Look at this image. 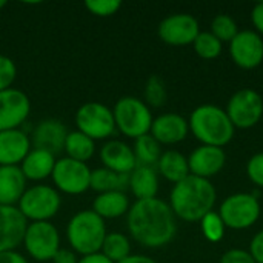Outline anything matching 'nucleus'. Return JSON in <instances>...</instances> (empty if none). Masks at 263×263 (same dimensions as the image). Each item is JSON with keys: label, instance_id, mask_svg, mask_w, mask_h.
Here are the masks:
<instances>
[{"label": "nucleus", "instance_id": "obj_1", "mask_svg": "<svg viewBox=\"0 0 263 263\" xmlns=\"http://www.w3.org/2000/svg\"><path fill=\"white\" fill-rule=\"evenodd\" d=\"M129 236L145 248H162L168 245L177 231L176 216L162 199L136 200L126 214Z\"/></svg>", "mask_w": 263, "mask_h": 263}, {"label": "nucleus", "instance_id": "obj_2", "mask_svg": "<svg viewBox=\"0 0 263 263\" xmlns=\"http://www.w3.org/2000/svg\"><path fill=\"white\" fill-rule=\"evenodd\" d=\"M216 197V188L208 179L190 174L173 186L168 205L176 217L185 222H200L213 211Z\"/></svg>", "mask_w": 263, "mask_h": 263}, {"label": "nucleus", "instance_id": "obj_3", "mask_svg": "<svg viewBox=\"0 0 263 263\" xmlns=\"http://www.w3.org/2000/svg\"><path fill=\"white\" fill-rule=\"evenodd\" d=\"M190 129L202 145L223 148L234 136V126L225 109L216 105H200L190 117Z\"/></svg>", "mask_w": 263, "mask_h": 263}, {"label": "nucleus", "instance_id": "obj_4", "mask_svg": "<svg viewBox=\"0 0 263 263\" xmlns=\"http://www.w3.org/2000/svg\"><path fill=\"white\" fill-rule=\"evenodd\" d=\"M65 234L69 248L82 257L102 250L108 230L106 222L92 210H82L68 220Z\"/></svg>", "mask_w": 263, "mask_h": 263}, {"label": "nucleus", "instance_id": "obj_5", "mask_svg": "<svg viewBox=\"0 0 263 263\" xmlns=\"http://www.w3.org/2000/svg\"><path fill=\"white\" fill-rule=\"evenodd\" d=\"M116 129L129 139H139L149 134L153 125V112L149 106L134 96L120 97L112 106Z\"/></svg>", "mask_w": 263, "mask_h": 263}, {"label": "nucleus", "instance_id": "obj_6", "mask_svg": "<svg viewBox=\"0 0 263 263\" xmlns=\"http://www.w3.org/2000/svg\"><path fill=\"white\" fill-rule=\"evenodd\" d=\"M17 208L28 222H51L62 208V194L54 186L35 183L26 188Z\"/></svg>", "mask_w": 263, "mask_h": 263}, {"label": "nucleus", "instance_id": "obj_7", "mask_svg": "<svg viewBox=\"0 0 263 263\" xmlns=\"http://www.w3.org/2000/svg\"><path fill=\"white\" fill-rule=\"evenodd\" d=\"M77 131L83 133L94 142L109 140L116 129L112 109L100 102H86L79 106L74 116Z\"/></svg>", "mask_w": 263, "mask_h": 263}, {"label": "nucleus", "instance_id": "obj_8", "mask_svg": "<svg viewBox=\"0 0 263 263\" xmlns=\"http://www.w3.org/2000/svg\"><path fill=\"white\" fill-rule=\"evenodd\" d=\"M23 248L39 263H49L60 247V233L52 222H28Z\"/></svg>", "mask_w": 263, "mask_h": 263}, {"label": "nucleus", "instance_id": "obj_9", "mask_svg": "<svg viewBox=\"0 0 263 263\" xmlns=\"http://www.w3.org/2000/svg\"><path fill=\"white\" fill-rule=\"evenodd\" d=\"M51 180L60 194L80 196L91 190V168L88 163L77 162L65 156L57 159Z\"/></svg>", "mask_w": 263, "mask_h": 263}, {"label": "nucleus", "instance_id": "obj_10", "mask_svg": "<svg viewBox=\"0 0 263 263\" xmlns=\"http://www.w3.org/2000/svg\"><path fill=\"white\" fill-rule=\"evenodd\" d=\"M219 216L227 228L247 230L253 227L260 217V203L254 194L237 193L223 200Z\"/></svg>", "mask_w": 263, "mask_h": 263}, {"label": "nucleus", "instance_id": "obj_11", "mask_svg": "<svg viewBox=\"0 0 263 263\" xmlns=\"http://www.w3.org/2000/svg\"><path fill=\"white\" fill-rule=\"evenodd\" d=\"M225 111L234 128H253L260 122L263 116L262 96L254 89L243 88L233 94Z\"/></svg>", "mask_w": 263, "mask_h": 263}, {"label": "nucleus", "instance_id": "obj_12", "mask_svg": "<svg viewBox=\"0 0 263 263\" xmlns=\"http://www.w3.org/2000/svg\"><path fill=\"white\" fill-rule=\"evenodd\" d=\"M157 34L162 42L171 46L193 45L196 37L200 34L199 22L191 14L179 12L165 17L157 28Z\"/></svg>", "mask_w": 263, "mask_h": 263}, {"label": "nucleus", "instance_id": "obj_13", "mask_svg": "<svg viewBox=\"0 0 263 263\" xmlns=\"http://www.w3.org/2000/svg\"><path fill=\"white\" fill-rule=\"evenodd\" d=\"M31 114V100L18 88L0 91V131L18 129Z\"/></svg>", "mask_w": 263, "mask_h": 263}, {"label": "nucleus", "instance_id": "obj_14", "mask_svg": "<svg viewBox=\"0 0 263 263\" xmlns=\"http://www.w3.org/2000/svg\"><path fill=\"white\" fill-rule=\"evenodd\" d=\"M233 62L243 69H254L263 62V39L256 31H239L230 42Z\"/></svg>", "mask_w": 263, "mask_h": 263}, {"label": "nucleus", "instance_id": "obj_15", "mask_svg": "<svg viewBox=\"0 0 263 263\" xmlns=\"http://www.w3.org/2000/svg\"><path fill=\"white\" fill-rule=\"evenodd\" d=\"M28 220L17 206L0 205V253L14 251L23 243Z\"/></svg>", "mask_w": 263, "mask_h": 263}, {"label": "nucleus", "instance_id": "obj_16", "mask_svg": "<svg viewBox=\"0 0 263 263\" xmlns=\"http://www.w3.org/2000/svg\"><path fill=\"white\" fill-rule=\"evenodd\" d=\"M66 136H68V129L63 125V122L54 117H48L40 120L34 126L29 139L32 148L45 149L57 156L59 153L63 151Z\"/></svg>", "mask_w": 263, "mask_h": 263}, {"label": "nucleus", "instance_id": "obj_17", "mask_svg": "<svg viewBox=\"0 0 263 263\" xmlns=\"http://www.w3.org/2000/svg\"><path fill=\"white\" fill-rule=\"evenodd\" d=\"M99 157H100L102 166H105L117 174L129 176L134 171V168L137 166V160H136L133 146H129L126 142L119 140V139L106 140L99 151Z\"/></svg>", "mask_w": 263, "mask_h": 263}, {"label": "nucleus", "instance_id": "obj_18", "mask_svg": "<svg viewBox=\"0 0 263 263\" xmlns=\"http://www.w3.org/2000/svg\"><path fill=\"white\" fill-rule=\"evenodd\" d=\"M225 162H227V154L223 148L208 146V145H202L196 148L188 157L190 173L193 176L208 179V180L210 177L222 171V168L225 166Z\"/></svg>", "mask_w": 263, "mask_h": 263}, {"label": "nucleus", "instance_id": "obj_19", "mask_svg": "<svg viewBox=\"0 0 263 263\" xmlns=\"http://www.w3.org/2000/svg\"><path fill=\"white\" fill-rule=\"evenodd\" d=\"M31 148L29 134L22 128L0 131V166H20Z\"/></svg>", "mask_w": 263, "mask_h": 263}, {"label": "nucleus", "instance_id": "obj_20", "mask_svg": "<svg viewBox=\"0 0 263 263\" xmlns=\"http://www.w3.org/2000/svg\"><path fill=\"white\" fill-rule=\"evenodd\" d=\"M190 133L188 120L174 112L160 114L153 120L149 134L160 145H176L186 139Z\"/></svg>", "mask_w": 263, "mask_h": 263}, {"label": "nucleus", "instance_id": "obj_21", "mask_svg": "<svg viewBox=\"0 0 263 263\" xmlns=\"http://www.w3.org/2000/svg\"><path fill=\"white\" fill-rule=\"evenodd\" d=\"M55 162L57 159L52 153L39 148H31V151L20 163V170L26 180L40 183L52 176Z\"/></svg>", "mask_w": 263, "mask_h": 263}, {"label": "nucleus", "instance_id": "obj_22", "mask_svg": "<svg viewBox=\"0 0 263 263\" xmlns=\"http://www.w3.org/2000/svg\"><path fill=\"white\" fill-rule=\"evenodd\" d=\"M28 188L20 166H0V205L17 206Z\"/></svg>", "mask_w": 263, "mask_h": 263}, {"label": "nucleus", "instance_id": "obj_23", "mask_svg": "<svg viewBox=\"0 0 263 263\" xmlns=\"http://www.w3.org/2000/svg\"><path fill=\"white\" fill-rule=\"evenodd\" d=\"M128 188L136 200H148L157 197L159 193V173L156 166L137 165L129 174Z\"/></svg>", "mask_w": 263, "mask_h": 263}, {"label": "nucleus", "instance_id": "obj_24", "mask_svg": "<svg viewBox=\"0 0 263 263\" xmlns=\"http://www.w3.org/2000/svg\"><path fill=\"white\" fill-rule=\"evenodd\" d=\"M129 208H131L129 197L126 196L125 191H109V193L97 194L91 206V210L103 220L123 217L128 214Z\"/></svg>", "mask_w": 263, "mask_h": 263}, {"label": "nucleus", "instance_id": "obj_25", "mask_svg": "<svg viewBox=\"0 0 263 263\" xmlns=\"http://www.w3.org/2000/svg\"><path fill=\"white\" fill-rule=\"evenodd\" d=\"M157 173L166 179L171 183H179L183 179H186L191 173H190V166H188V157H185L182 153L170 149L162 153L157 165H156Z\"/></svg>", "mask_w": 263, "mask_h": 263}, {"label": "nucleus", "instance_id": "obj_26", "mask_svg": "<svg viewBox=\"0 0 263 263\" xmlns=\"http://www.w3.org/2000/svg\"><path fill=\"white\" fill-rule=\"evenodd\" d=\"M63 151L66 154V157L77 160V162H83L88 163V160H91L96 156V142L92 139H89L88 136H85L83 133L74 129V131H68V136L65 139V145H63Z\"/></svg>", "mask_w": 263, "mask_h": 263}, {"label": "nucleus", "instance_id": "obj_27", "mask_svg": "<svg viewBox=\"0 0 263 263\" xmlns=\"http://www.w3.org/2000/svg\"><path fill=\"white\" fill-rule=\"evenodd\" d=\"M129 176L117 174L105 166L91 170V190L97 194L109 191H125L128 188Z\"/></svg>", "mask_w": 263, "mask_h": 263}, {"label": "nucleus", "instance_id": "obj_28", "mask_svg": "<svg viewBox=\"0 0 263 263\" xmlns=\"http://www.w3.org/2000/svg\"><path fill=\"white\" fill-rule=\"evenodd\" d=\"M100 253L108 257L112 263L122 262L123 259H126L128 256H131V242L129 237L123 233L119 231H112L108 233Z\"/></svg>", "mask_w": 263, "mask_h": 263}, {"label": "nucleus", "instance_id": "obj_29", "mask_svg": "<svg viewBox=\"0 0 263 263\" xmlns=\"http://www.w3.org/2000/svg\"><path fill=\"white\" fill-rule=\"evenodd\" d=\"M160 146L162 145L151 134H145V136L136 139L134 145H133V151H134L137 165L156 166L162 156Z\"/></svg>", "mask_w": 263, "mask_h": 263}, {"label": "nucleus", "instance_id": "obj_30", "mask_svg": "<svg viewBox=\"0 0 263 263\" xmlns=\"http://www.w3.org/2000/svg\"><path fill=\"white\" fill-rule=\"evenodd\" d=\"M193 46L196 54L205 60H213L219 57L222 52V42L216 39L211 32H200L196 37Z\"/></svg>", "mask_w": 263, "mask_h": 263}, {"label": "nucleus", "instance_id": "obj_31", "mask_svg": "<svg viewBox=\"0 0 263 263\" xmlns=\"http://www.w3.org/2000/svg\"><path fill=\"white\" fill-rule=\"evenodd\" d=\"M145 103L148 106H154V108H160L166 103V86H165V82L162 80V77L153 74L148 80H146V85H145Z\"/></svg>", "mask_w": 263, "mask_h": 263}, {"label": "nucleus", "instance_id": "obj_32", "mask_svg": "<svg viewBox=\"0 0 263 263\" xmlns=\"http://www.w3.org/2000/svg\"><path fill=\"white\" fill-rule=\"evenodd\" d=\"M210 32L223 43V42H231L239 34V28L233 17L227 14H220V15H216L214 20L211 22Z\"/></svg>", "mask_w": 263, "mask_h": 263}, {"label": "nucleus", "instance_id": "obj_33", "mask_svg": "<svg viewBox=\"0 0 263 263\" xmlns=\"http://www.w3.org/2000/svg\"><path fill=\"white\" fill-rule=\"evenodd\" d=\"M200 227H202V233L203 236L210 240V242H220L223 239L225 234V223L220 219L219 213H208L202 220H200Z\"/></svg>", "mask_w": 263, "mask_h": 263}, {"label": "nucleus", "instance_id": "obj_34", "mask_svg": "<svg viewBox=\"0 0 263 263\" xmlns=\"http://www.w3.org/2000/svg\"><path fill=\"white\" fill-rule=\"evenodd\" d=\"M85 8L92 15L111 17L122 8V2H119V0H86Z\"/></svg>", "mask_w": 263, "mask_h": 263}, {"label": "nucleus", "instance_id": "obj_35", "mask_svg": "<svg viewBox=\"0 0 263 263\" xmlns=\"http://www.w3.org/2000/svg\"><path fill=\"white\" fill-rule=\"evenodd\" d=\"M17 77V66L14 60L8 55L0 54V91L12 88Z\"/></svg>", "mask_w": 263, "mask_h": 263}, {"label": "nucleus", "instance_id": "obj_36", "mask_svg": "<svg viewBox=\"0 0 263 263\" xmlns=\"http://www.w3.org/2000/svg\"><path fill=\"white\" fill-rule=\"evenodd\" d=\"M247 174L250 177V180L263 188V153L254 154L248 163H247Z\"/></svg>", "mask_w": 263, "mask_h": 263}, {"label": "nucleus", "instance_id": "obj_37", "mask_svg": "<svg viewBox=\"0 0 263 263\" xmlns=\"http://www.w3.org/2000/svg\"><path fill=\"white\" fill-rule=\"evenodd\" d=\"M220 263H256L250 251L245 250H230L222 257Z\"/></svg>", "mask_w": 263, "mask_h": 263}, {"label": "nucleus", "instance_id": "obj_38", "mask_svg": "<svg viewBox=\"0 0 263 263\" xmlns=\"http://www.w3.org/2000/svg\"><path fill=\"white\" fill-rule=\"evenodd\" d=\"M250 254L256 263H263V230L253 237L250 243Z\"/></svg>", "mask_w": 263, "mask_h": 263}, {"label": "nucleus", "instance_id": "obj_39", "mask_svg": "<svg viewBox=\"0 0 263 263\" xmlns=\"http://www.w3.org/2000/svg\"><path fill=\"white\" fill-rule=\"evenodd\" d=\"M79 256L71 248H60L55 256L52 257L51 263H77Z\"/></svg>", "mask_w": 263, "mask_h": 263}, {"label": "nucleus", "instance_id": "obj_40", "mask_svg": "<svg viewBox=\"0 0 263 263\" xmlns=\"http://www.w3.org/2000/svg\"><path fill=\"white\" fill-rule=\"evenodd\" d=\"M251 20H253V25H254V26H256V29H257V34L262 37L263 35V2L257 3V5L253 8Z\"/></svg>", "mask_w": 263, "mask_h": 263}, {"label": "nucleus", "instance_id": "obj_41", "mask_svg": "<svg viewBox=\"0 0 263 263\" xmlns=\"http://www.w3.org/2000/svg\"><path fill=\"white\" fill-rule=\"evenodd\" d=\"M0 263H29L28 259L18 253L17 250L14 251H3L0 253Z\"/></svg>", "mask_w": 263, "mask_h": 263}, {"label": "nucleus", "instance_id": "obj_42", "mask_svg": "<svg viewBox=\"0 0 263 263\" xmlns=\"http://www.w3.org/2000/svg\"><path fill=\"white\" fill-rule=\"evenodd\" d=\"M77 263H112L108 257H105L100 251L94 253V254H88V256H82L79 257Z\"/></svg>", "mask_w": 263, "mask_h": 263}, {"label": "nucleus", "instance_id": "obj_43", "mask_svg": "<svg viewBox=\"0 0 263 263\" xmlns=\"http://www.w3.org/2000/svg\"><path fill=\"white\" fill-rule=\"evenodd\" d=\"M119 263H157L154 259L148 257V256H143V254H131L128 256L126 259H123L122 262Z\"/></svg>", "mask_w": 263, "mask_h": 263}, {"label": "nucleus", "instance_id": "obj_44", "mask_svg": "<svg viewBox=\"0 0 263 263\" xmlns=\"http://www.w3.org/2000/svg\"><path fill=\"white\" fill-rule=\"evenodd\" d=\"M6 6V0H0V11Z\"/></svg>", "mask_w": 263, "mask_h": 263}]
</instances>
